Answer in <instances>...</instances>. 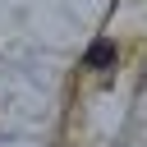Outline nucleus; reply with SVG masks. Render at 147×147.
<instances>
[{"label": "nucleus", "instance_id": "f257e3e1", "mask_svg": "<svg viewBox=\"0 0 147 147\" xmlns=\"http://www.w3.org/2000/svg\"><path fill=\"white\" fill-rule=\"evenodd\" d=\"M110 60H115V41H96V46L87 51V64H92V69H101V64H110Z\"/></svg>", "mask_w": 147, "mask_h": 147}]
</instances>
